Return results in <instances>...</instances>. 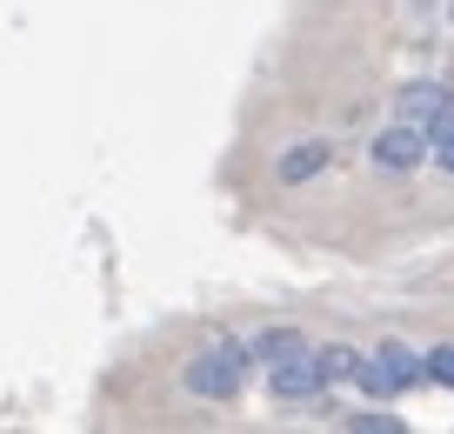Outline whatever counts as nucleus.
I'll return each instance as SVG.
<instances>
[{
  "instance_id": "nucleus-1",
  "label": "nucleus",
  "mask_w": 454,
  "mask_h": 434,
  "mask_svg": "<svg viewBox=\"0 0 454 434\" xmlns=\"http://www.w3.org/2000/svg\"><path fill=\"white\" fill-rule=\"evenodd\" d=\"M247 381V354L241 341H207V348H194L181 361V388L194 394V401H234Z\"/></svg>"
},
{
  "instance_id": "nucleus-2",
  "label": "nucleus",
  "mask_w": 454,
  "mask_h": 434,
  "mask_svg": "<svg viewBox=\"0 0 454 434\" xmlns=\"http://www.w3.org/2000/svg\"><path fill=\"white\" fill-rule=\"evenodd\" d=\"M355 381L374 394V401H395L401 388H414V381H421V354H408L401 341H381V354H368V361L355 367Z\"/></svg>"
},
{
  "instance_id": "nucleus-3",
  "label": "nucleus",
  "mask_w": 454,
  "mask_h": 434,
  "mask_svg": "<svg viewBox=\"0 0 454 434\" xmlns=\"http://www.w3.org/2000/svg\"><path fill=\"white\" fill-rule=\"evenodd\" d=\"M268 388H274V401H314V394L327 388L314 348H294V354H281V361H268Z\"/></svg>"
},
{
  "instance_id": "nucleus-4",
  "label": "nucleus",
  "mask_w": 454,
  "mask_h": 434,
  "mask_svg": "<svg viewBox=\"0 0 454 434\" xmlns=\"http://www.w3.org/2000/svg\"><path fill=\"white\" fill-rule=\"evenodd\" d=\"M421 161H427V140H421V127L395 121V127H381V134H374V168H395V174H408V168H421Z\"/></svg>"
},
{
  "instance_id": "nucleus-5",
  "label": "nucleus",
  "mask_w": 454,
  "mask_h": 434,
  "mask_svg": "<svg viewBox=\"0 0 454 434\" xmlns=\"http://www.w3.org/2000/svg\"><path fill=\"white\" fill-rule=\"evenodd\" d=\"M327 161H334L327 140H294V147L274 161V174H281V187H301V181H314V174H327Z\"/></svg>"
},
{
  "instance_id": "nucleus-6",
  "label": "nucleus",
  "mask_w": 454,
  "mask_h": 434,
  "mask_svg": "<svg viewBox=\"0 0 454 434\" xmlns=\"http://www.w3.org/2000/svg\"><path fill=\"white\" fill-rule=\"evenodd\" d=\"M441 107H448V87H434V81H414V87H401V121H408V127H427Z\"/></svg>"
},
{
  "instance_id": "nucleus-7",
  "label": "nucleus",
  "mask_w": 454,
  "mask_h": 434,
  "mask_svg": "<svg viewBox=\"0 0 454 434\" xmlns=\"http://www.w3.org/2000/svg\"><path fill=\"white\" fill-rule=\"evenodd\" d=\"M421 140H427V147H434V161H441V168L454 174V100H448V107H441L434 121L421 127Z\"/></svg>"
},
{
  "instance_id": "nucleus-8",
  "label": "nucleus",
  "mask_w": 454,
  "mask_h": 434,
  "mask_svg": "<svg viewBox=\"0 0 454 434\" xmlns=\"http://www.w3.org/2000/svg\"><path fill=\"white\" fill-rule=\"evenodd\" d=\"M294 348H308L294 327H268V335H261L254 348H241V354H247V361H281V354H294Z\"/></svg>"
},
{
  "instance_id": "nucleus-9",
  "label": "nucleus",
  "mask_w": 454,
  "mask_h": 434,
  "mask_svg": "<svg viewBox=\"0 0 454 434\" xmlns=\"http://www.w3.org/2000/svg\"><path fill=\"white\" fill-rule=\"evenodd\" d=\"M314 361H321V381L334 388V381H355L361 354H355V348H340V341H334V348H314Z\"/></svg>"
},
{
  "instance_id": "nucleus-10",
  "label": "nucleus",
  "mask_w": 454,
  "mask_h": 434,
  "mask_svg": "<svg viewBox=\"0 0 454 434\" xmlns=\"http://www.w3.org/2000/svg\"><path fill=\"white\" fill-rule=\"evenodd\" d=\"M421 375L441 381V388H454V348H427L421 354Z\"/></svg>"
},
{
  "instance_id": "nucleus-11",
  "label": "nucleus",
  "mask_w": 454,
  "mask_h": 434,
  "mask_svg": "<svg viewBox=\"0 0 454 434\" xmlns=\"http://www.w3.org/2000/svg\"><path fill=\"white\" fill-rule=\"evenodd\" d=\"M348 428H361V434H374V428H387V434H395V428H401V421H395V414H348Z\"/></svg>"
}]
</instances>
